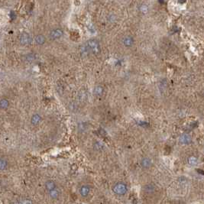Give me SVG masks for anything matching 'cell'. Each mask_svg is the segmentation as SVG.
Wrapping results in <instances>:
<instances>
[{
  "label": "cell",
  "mask_w": 204,
  "mask_h": 204,
  "mask_svg": "<svg viewBox=\"0 0 204 204\" xmlns=\"http://www.w3.org/2000/svg\"><path fill=\"white\" fill-rule=\"evenodd\" d=\"M44 186H45V188L46 190L49 192V191L52 190H55L57 188V186H56V184H55V182L54 181V180H47L45 182V184H44Z\"/></svg>",
  "instance_id": "12"
},
{
  "label": "cell",
  "mask_w": 204,
  "mask_h": 204,
  "mask_svg": "<svg viewBox=\"0 0 204 204\" xmlns=\"http://www.w3.org/2000/svg\"><path fill=\"white\" fill-rule=\"evenodd\" d=\"M88 50L89 53H91L93 55H97L100 52V44L99 41L96 39H90L86 43Z\"/></svg>",
  "instance_id": "1"
},
{
  "label": "cell",
  "mask_w": 204,
  "mask_h": 204,
  "mask_svg": "<svg viewBox=\"0 0 204 204\" xmlns=\"http://www.w3.org/2000/svg\"><path fill=\"white\" fill-rule=\"evenodd\" d=\"M93 148L96 151H100V150H102L104 148V145L100 141H96L93 145Z\"/></svg>",
  "instance_id": "18"
},
{
  "label": "cell",
  "mask_w": 204,
  "mask_h": 204,
  "mask_svg": "<svg viewBox=\"0 0 204 204\" xmlns=\"http://www.w3.org/2000/svg\"><path fill=\"white\" fill-rule=\"evenodd\" d=\"M187 164L191 167H195L199 164V159L197 157L191 155V156L188 157V158H187Z\"/></svg>",
  "instance_id": "10"
},
{
  "label": "cell",
  "mask_w": 204,
  "mask_h": 204,
  "mask_svg": "<svg viewBox=\"0 0 204 204\" xmlns=\"http://www.w3.org/2000/svg\"><path fill=\"white\" fill-rule=\"evenodd\" d=\"M140 164H141V166L143 167V168H145V169H148V168L151 167L153 162H152V160L150 158L145 157V158H143L141 159Z\"/></svg>",
  "instance_id": "8"
},
{
  "label": "cell",
  "mask_w": 204,
  "mask_h": 204,
  "mask_svg": "<svg viewBox=\"0 0 204 204\" xmlns=\"http://www.w3.org/2000/svg\"><path fill=\"white\" fill-rule=\"evenodd\" d=\"M135 43V41H134V38H133L132 36H129V35H127L126 37H124L122 38V44L126 48H131L132 47L133 44Z\"/></svg>",
  "instance_id": "7"
},
{
  "label": "cell",
  "mask_w": 204,
  "mask_h": 204,
  "mask_svg": "<svg viewBox=\"0 0 204 204\" xmlns=\"http://www.w3.org/2000/svg\"><path fill=\"white\" fill-rule=\"evenodd\" d=\"M63 31L61 28H55L53 29L49 34V36L52 40L60 39L61 37H63Z\"/></svg>",
  "instance_id": "4"
},
{
  "label": "cell",
  "mask_w": 204,
  "mask_h": 204,
  "mask_svg": "<svg viewBox=\"0 0 204 204\" xmlns=\"http://www.w3.org/2000/svg\"><path fill=\"white\" fill-rule=\"evenodd\" d=\"M79 99L81 100V101H84L87 99V94L85 93V92H81L79 93Z\"/></svg>",
  "instance_id": "20"
},
{
  "label": "cell",
  "mask_w": 204,
  "mask_h": 204,
  "mask_svg": "<svg viewBox=\"0 0 204 204\" xmlns=\"http://www.w3.org/2000/svg\"><path fill=\"white\" fill-rule=\"evenodd\" d=\"M179 142L181 145H188L192 143V137L187 133H184L180 136L179 138Z\"/></svg>",
  "instance_id": "5"
},
{
  "label": "cell",
  "mask_w": 204,
  "mask_h": 204,
  "mask_svg": "<svg viewBox=\"0 0 204 204\" xmlns=\"http://www.w3.org/2000/svg\"><path fill=\"white\" fill-rule=\"evenodd\" d=\"M32 38L27 32H23L21 34L19 37V43L23 46L30 45L32 43Z\"/></svg>",
  "instance_id": "3"
},
{
  "label": "cell",
  "mask_w": 204,
  "mask_h": 204,
  "mask_svg": "<svg viewBox=\"0 0 204 204\" xmlns=\"http://www.w3.org/2000/svg\"><path fill=\"white\" fill-rule=\"evenodd\" d=\"M42 121V117L38 113H35L31 118V124L34 126H36L39 125L41 122Z\"/></svg>",
  "instance_id": "9"
},
{
  "label": "cell",
  "mask_w": 204,
  "mask_h": 204,
  "mask_svg": "<svg viewBox=\"0 0 204 204\" xmlns=\"http://www.w3.org/2000/svg\"><path fill=\"white\" fill-rule=\"evenodd\" d=\"M140 11L141 13H147L148 12V7L146 5H141L140 6Z\"/></svg>",
  "instance_id": "19"
},
{
  "label": "cell",
  "mask_w": 204,
  "mask_h": 204,
  "mask_svg": "<svg viewBox=\"0 0 204 204\" xmlns=\"http://www.w3.org/2000/svg\"><path fill=\"white\" fill-rule=\"evenodd\" d=\"M9 101L5 98H2L0 100V109L2 110H5L9 107Z\"/></svg>",
  "instance_id": "14"
},
{
  "label": "cell",
  "mask_w": 204,
  "mask_h": 204,
  "mask_svg": "<svg viewBox=\"0 0 204 204\" xmlns=\"http://www.w3.org/2000/svg\"><path fill=\"white\" fill-rule=\"evenodd\" d=\"M8 167V161L4 158H0V171H5Z\"/></svg>",
  "instance_id": "17"
},
{
  "label": "cell",
  "mask_w": 204,
  "mask_h": 204,
  "mask_svg": "<svg viewBox=\"0 0 204 204\" xmlns=\"http://www.w3.org/2000/svg\"><path fill=\"white\" fill-rule=\"evenodd\" d=\"M48 194H49V196H50V197L51 198V199H53V200H57V198H59L61 193H60V191L56 188V189L49 191V192H48Z\"/></svg>",
  "instance_id": "16"
},
{
  "label": "cell",
  "mask_w": 204,
  "mask_h": 204,
  "mask_svg": "<svg viewBox=\"0 0 204 204\" xmlns=\"http://www.w3.org/2000/svg\"><path fill=\"white\" fill-rule=\"evenodd\" d=\"M113 192L118 196H123L128 192V186L123 182H118L113 187Z\"/></svg>",
  "instance_id": "2"
},
{
  "label": "cell",
  "mask_w": 204,
  "mask_h": 204,
  "mask_svg": "<svg viewBox=\"0 0 204 204\" xmlns=\"http://www.w3.org/2000/svg\"><path fill=\"white\" fill-rule=\"evenodd\" d=\"M90 190H91V188L89 187V185L84 184L82 185V186L80 187L79 193H80V194H81L82 197L85 198L88 196V195H89V193H90Z\"/></svg>",
  "instance_id": "6"
},
{
  "label": "cell",
  "mask_w": 204,
  "mask_h": 204,
  "mask_svg": "<svg viewBox=\"0 0 204 204\" xmlns=\"http://www.w3.org/2000/svg\"><path fill=\"white\" fill-rule=\"evenodd\" d=\"M144 190L145 192L146 193L148 194H151L155 191V187H154V184H147L144 187Z\"/></svg>",
  "instance_id": "15"
},
{
  "label": "cell",
  "mask_w": 204,
  "mask_h": 204,
  "mask_svg": "<svg viewBox=\"0 0 204 204\" xmlns=\"http://www.w3.org/2000/svg\"><path fill=\"white\" fill-rule=\"evenodd\" d=\"M18 204H33V203L30 199H25V200H21Z\"/></svg>",
  "instance_id": "21"
},
{
  "label": "cell",
  "mask_w": 204,
  "mask_h": 204,
  "mask_svg": "<svg viewBox=\"0 0 204 204\" xmlns=\"http://www.w3.org/2000/svg\"><path fill=\"white\" fill-rule=\"evenodd\" d=\"M35 43H36V44H38V45H43V44H44V43L46 42V38L45 36L44 35H38L35 36Z\"/></svg>",
  "instance_id": "11"
},
{
  "label": "cell",
  "mask_w": 204,
  "mask_h": 204,
  "mask_svg": "<svg viewBox=\"0 0 204 204\" xmlns=\"http://www.w3.org/2000/svg\"><path fill=\"white\" fill-rule=\"evenodd\" d=\"M103 93H104V88L100 85H97L93 88V94L96 96H101Z\"/></svg>",
  "instance_id": "13"
}]
</instances>
